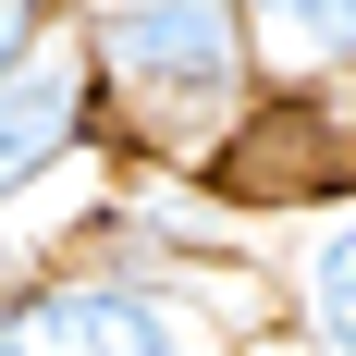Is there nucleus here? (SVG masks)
<instances>
[{"label":"nucleus","mask_w":356,"mask_h":356,"mask_svg":"<svg viewBox=\"0 0 356 356\" xmlns=\"http://www.w3.org/2000/svg\"><path fill=\"white\" fill-rule=\"evenodd\" d=\"M86 74H99V123H123L160 160H209L234 111L258 99V49L234 0H136V13H74Z\"/></svg>","instance_id":"obj_1"},{"label":"nucleus","mask_w":356,"mask_h":356,"mask_svg":"<svg viewBox=\"0 0 356 356\" xmlns=\"http://www.w3.org/2000/svg\"><path fill=\"white\" fill-rule=\"evenodd\" d=\"M0 356H197V332L111 258H49L0 307Z\"/></svg>","instance_id":"obj_2"},{"label":"nucleus","mask_w":356,"mask_h":356,"mask_svg":"<svg viewBox=\"0 0 356 356\" xmlns=\"http://www.w3.org/2000/svg\"><path fill=\"white\" fill-rule=\"evenodd\" d=\"M99 136V74H86V25H49L25 62H0V221Z\"/></svg>","instance_id":"obj_3"},{"label":"nucleus","mask_w":356,"mask_h":356,"mask_svg":"<svg viewBox=\"0 0 356 356\" xmlns=\"http://www.w3.org/2000/svg\"><path fill=\"white\" fill-rule=\"evenodd\" d=\"M258 86H356V0H234Z\"/></svg>","instance_id":"obj_4"},{"label":"nucleus","mask_w":356,"mask_h":356,"mask_svg":"<svg viewBox=\"0 0 356 356\" xmlns=\"http://www.w3.org/2000/svg\"><path fill=\"white\" fill-rule=\"evenodd\" d=\"M283 320L320 356H356V197L307 221V246H295V270H283Z\"/></svg>","instance_id":"obj_5"},{"label":"nucleus","mask_w":356,"mask_h":356,"mask_svg":"<svg viewBox=\"0 0 356 356\" xmlns=\"http://www.w3.org/2000/svg\"><path fill=\"white\" fill-rule=\"evenodd\" d=\"M49 25H74V0H0V62H25Z\"/></svg>","instance_id":"obj_6"},{"label":"nucleus","mask_w":356,"mask_h":356,"mask_svg":"<svg viewBox=\"0 0 356 356\" xmlns=\"http://www.w3.org/2000/svg\"><path fill=\"white\" fill-rule=\"evenodd\" d=\"M74 13H136V0H74Z\"/></svg>","instance_id":"obj_7"},{"label":"nucleus","mask_w":356,"mask_h":356,"mask_svg":"<svg viewBox=\"0 0 356 356\" xmlns=\"http://www.w3.org/2000/svg\"><path fill=\"white\" fill-rule=\"evenodd\" d=\"M13 283H25V270H13V258H0V307H13Z\"/></svg>","instance_id":"obj_8"}]
</instances>
